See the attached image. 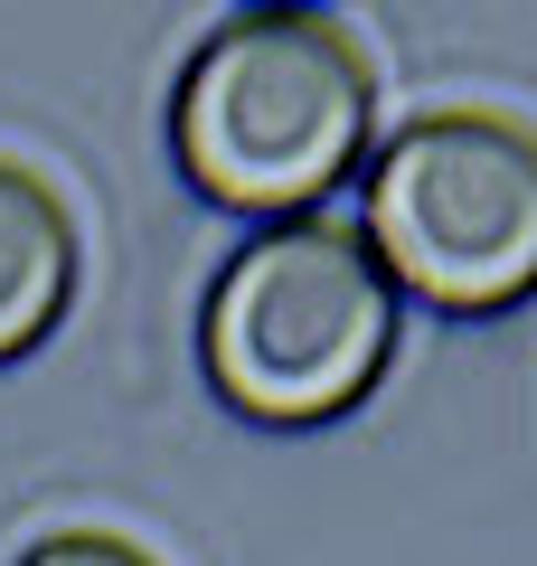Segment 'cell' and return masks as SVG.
<instances>
[{"label": "cell", "mask_w": 537, "mask_h": 566, "mask_svg": "<svg viewBox=\"0 0 537 566\" xmlns=\"http://www.w3.org/2000/svg\"><path fill=\"white\" fill-rule=\"evenodd\" d=\"M378 142V66L330 10H236L170 85V161L208 208L312 218Z\"/></svg>", "instance_id": "6da1fadb"}, {"label": "cell", "mask_w": 537, "mask_h": 566, "mask_svg": "<svg viewBox=\"0 0 537 566\" xmlns=\"http://www.w3.org/2000/svg\"><path fill=\"white\" fill-rule=\"evenodd\" d=\"M397 340L406 293L368 255V237L330 208L255 227L199 303L208 387L255 424H339L349 406L378 397Z\"/></svg>", "instance_id": "7a4b0ae2"}, {"label": "cell", "mask_w": 537, "mask_h": 566, "mask_svg": "<svg viewBox=\"0 0 537 566\" xmlns=\"http://www.w3.org/2000/svg\"><path fill=\"white\" fill-rule=\"evenodd\" d=\"M358 237L397 293L434 312H509L537 293V123L415 114L368 151Z\"/></svg>", "instance_id": "3957f363"}, {"label": "cell", "mask_w": 537, "mask_h": 566, "mask_svg": "<svg viewBox=\"0 0 537 566\" xmlns=\"http://www.w3.org/2000/svg\"><path fill=\"white\" fill-rule=\"evenodd\" d=\"M76 274H85V245H76L66 199L39 170L0 161V359H29L66 322Z\"/></svg>", "instance_id": "277c9868"}, {"label": "cell", "mask_w": 537, "mask_h": 566, "mask_svg": "<svg viewBox=\"0 0 537 566\" xmlns=\"http://www.w3.org/2000/svg\"><path fill=\"white\" fill-rule=\"evenodd\" d=\"M20 566H160V557L123 528H66V538H39Z\"/></svg>", "instance_id": "5b68a950"}]
</instances>
